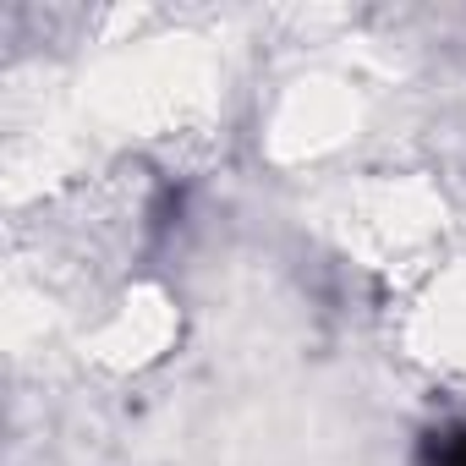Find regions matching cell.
Returning a JSON list of instances; mask_svg holds the SVG:
<instances>
[{
  "instance_id": "obj_1",
  "label": "cell",
  "mask_w": 466,
  "mask_h": 466,
  "mask_svg": "<svg viewBox=\"0 0 466 466\" xmlns=\"http://www.w3.org/2000/svg\"><path fill=\"white\" fill-rule=\"evenodd\" d=\"M428 466H466V428H450L444 439H433Z\"/></svg>"
}]
</instances>
